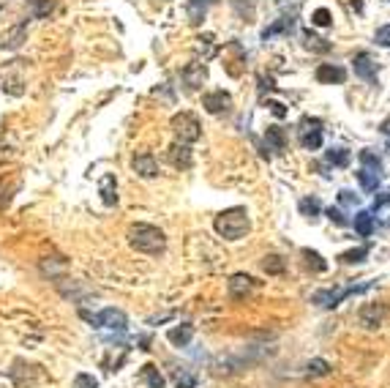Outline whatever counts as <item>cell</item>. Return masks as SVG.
I'll return each instance as SVG.
<instances>
[{
    "mask_svg": "<svg viewBox=\"0 0 390 388\" xmlns=\"http://www.w3.org/2000/svg\"><path fill=\"white\" fill-rule=\"evenodd\" d=\"M128 238V246L142 252V254H159L166 249V235L164 230H159L156 225H145V222H137V225L128 227L126 233Z\"/></svg>",
    "mask_w": 390,
    "mask_h": 388,
    "instance_id": "cell-1",
    "label": "cell"
},
{
    "mask_svg": "<svg viewBox=\"0 0 390 388\" xmlns=\"http://www.w3.org/2000/svg\"><path fill=\"white\" fill-rule=\"evenodd\" d=\"M216 233L224 238V241H240L243 235H246L248 230H251V219H248V211L246 208H226L221 211L219 216H216Z\"/></svg>",
    "mask_w": 390,
    "mask_h": 388,
    "instance_id": "cell-2",
    "label": "cell"
},
{
    "mask_svg": "<svg viewBox=\"0 0 390 388\" xmlns=\"http://www.w3.org/2000/svg\"><path fill=\"white\" fill-rule=\"evenodd\" d=\"M374 282H363V285H349V287H336V290H317L314 295H311V304H317V307L322 309H336L344 298L349 295H358V293H366L371 290Z\"/></svg>",
    "mask_w": 390,
    "mask_h": 388,
    "instance_id": "cell-3",
    "label": "cell"
},
{
    "mask_svg": "<svg viewBox=\"0 0 390 388\" xmlns=\"http://www.w3.org/2000/svg\"><path fill=\"white\" fill-rule=\"evenodd\" d=\"M172 129H175L178 140L185 145L197 143V140L202 137V126L197 121V115H191V112H178V115L172 118Z\"/></svg>",
    "mask_w": 390,
    "mask_h": 388,
    "instance_id": "cell-4",
    "label": "cell"
},
{
    "mask_svg": "<svg viewBox=\"0 0 390 388\" xmlns=\"http://www.w3.org/2000/svg\"><path fill=\"white\" fill-rule=\"evenodd\" d=\"M87 323L93 328H109V331H126L128 328V317H126L121 309H102L99 314H85Z\"/></svg>",
    "mask_w": 390,
    "mask_h": 388,
    "instance_id": "cell-5",
    "label": "cell"
},
{
    "mask_svg": "<svg viewBox=\"0 0 390 388\" xmlns=\"http://www.w3.org/2000/svg\"><path fill=\"white\" fill-rule=\"evenodd\" d=\"M298 140L306 151H319L322 148V121L319 118H303L298 126Z\"/></svg>",
    "mask_w": 390,
    "mask_h": 388,
    "instance_id": "cell-6",
    "label": "cell"
},
{
    "mask_svg": "<svg viewBox=\"0 0 390 388\" xmlns=\"http://www.w3.org/2000/svg\"><path fill=\"white\" fill-rule=\"evenodd\" d=\"M385 317H388V309H385V304H363L360 312H358L360 326L369 328V331H377V328L385 323Z\"/></svg>",
    "mask_w": 390,
    "mask_h": 388,
    "instance_id": "cell-7",
    "label": "cell"
},
{
    "mask_svg": "<svg viewBox=\"0 0 390 388\" xmlns=\"http://www.w3.org/2000/svg\"><path fill=\"white\" fill-rule=\"evenodd\" d=\"M254 287H257V282H254L248 274H232L226 290H229V298H232V301H246V295H251Z\"/></svg>",
    "mask_w": 390,
    "mask_h": 388,
    "instance_id": "cell-8",
    "label": "cell"
},
{
    "mask_svg": "<svg viewBox=\"0 0 390 388\" xmlns=\"http://www.w3.org/2000/svg\"><path fill=\"white\" fill-rule=\"evenodd\" d=\"M202 107H205L210 115H221V112H229L232 96L226 90H210V93L202 96Z\"/></svg>",
    "mask_w": 390,
    "mask_h": 388,
    "instance_id": "cell-9",
    "label": "cell"
},
{
    "mask_svg": "<svg viewBox=\"0 0 390 388\" xmlns=\"http://www.w3.org/2000/svg\"><path fill=\"white\" fill-rule=\"evenodd\" d=\"M131 170H134L140 178H156V175H159V162H156L153 153H140V156H134Z\"/></svg>",
    "mask_w": 390,
    "mask_h": 388,
    "instance_id": "cell-10",
    "label": "cell"
},
{
    "mask_svg": "<svg viewBox=\"0 0 390 388\" xmlns=\"http://www.w3.org/2000/svg\"><path fill=\"white\" fill-rule=\"evenodd\" d=\"M317 82H322V85H341V82H347V71H344L341 66L322 63V66L317 69Z\"/></svg>",
    "mask_w": 390,
    "mask_h": 388,
    "instance_id": "cell-11",
    "label": "cell"
},
{
    "mask_svg": "<svg viewBox=\"0 0 390 388\" xmlns=\"http://www.w3.org/2000/svg\"><path fill=\"white\" fill-rule=\"evenodd\" d=\"M183 82L191 88V90H197V88H202V82L207 80V69H205V63H200V61H194V63H188L183 71Z\"/></svg>",
    "mask_w": 390,
    "mask_h": 388,
    "instance_id": "cell-12",
    "label": "cell"
},
{
    "mask_svg": "<svg viewBox=\"0 0 390 388\" xmlns=\"http://www.w3.org/2000/svg\"><path fill=\"white\" fill-rule=\"evenodd\" d=\"M355 74L360 77V80H366V82H377V63L371 61V55L369 52H358L355 55Z\"/></svg>",
    "mask_w": 390,
    "mask_h": 388,
    "instance_id": "cell-13",
    "label": "cell"
},
{
    "mask_svg": "<svg viewBox=\"0 0 390 388\" xmlns=\"http://www.w3.org/2000/svg\"><path fill=\"white\" fill-rule=\"evenodd\" d=\"M166 339H169L175 348H188L191 339H194V326H191V323H181V326L169 328Z\"/></svg>",
    "mask_w": 390,
    "mask_h": 388,
    "instance_id": "cell-14",
    "label": "cell"
},
{
    "mask_svg": "<svg viewBox=\"0 0 390 388\" xmlns=\"http://www.w3.org/2000/svg\"><path fill=\"white\" fill-rule=\"evenodd\" d=\"M166 159L172 162V167H178V170H188L191 167V151H188V145L185 143H175L169 148V153H166Z\"/></svg>",
    "mask_w": 390,
    "mask_h": 388,
    "instance_id": "cell-15",
    "label": "cell"
},
{
    "mask_svg": "<svg viewBox=\"0 0 390 388\" xmlns=\"http://www.w3.org/2000/svg\"><path fill=\"white\" fill-rule=\"evenodd\" d=\"M99 192H102L104 205H115L118 203V181L112 172H104L102 181H99Z\"/></svg>",
    "mask_w": 390,
    "mask_h": 388,
    "instance_id": "cell-16",
    "label": "cell"
},
{
    "mask_svg": "<svg viewBox=\"0 0 390 388\" xmlns=\"http://www.w3.org/2000/svg\"><path fill=\"white\" fill-rule=\"evenodd\" d=\"M25 36H28V20L20 22V25H14V28L6 33V41L0 44V49H20Z\"/></svg>",
    "mask_w": 390,
    "mask_h": 388,
    "instance_id": "cell-17",
    "label": "cell"
},
{
    "mask_svg": "<svg viewBox=\"0 0 390 388\" xmlns=\"http://www.w3.org/2000/svg\"><path fill=\"white\" fill-rule=\"evenodd\" d=\"M265 143H267V151H276V153H284V151H287V140H284V131H281L279 126H267Z\"/></svg>",
    "mask_w": 390,
    "mask_h": 388,
    "instance_id": "cell-18",
    "label": "cell"
},
{
    "mask_svg": "<svg viewBox=\"0 0 390 388\" xmlns=\"http://www.w3.org/2000/svg\"><path fill=\"white\" fill-rule=\"evenodd\" d=\"M55 11V0H28V14L30 20H44Z\"/></svg>",
    "mask_w": 390,
    "mask_h": 388,
    "instance_id": "cell-19",
    "label": "cell"
},
{
    "mask_svg": "<svg viewBox=\"0 0 390 388\" xmlns=\"http://www.w3.org/2000/svg\"><path fill=\"white\" fill-rule=\"evenodd\" d=\"M355 233L360 238H369L374 233V211H358L355 213Z\"/></svg>",
    "mask_w": 390,
    "mask_h": 388,
    "instance_id": "cell-20",
    "label": "cell"
},
{
    "mask_svg": "<svg viewBox=\"0 0 390 388\" xmlns=\"http://www.w3.org/2000/svg\"><path fill=\"white\" fill-rule=\"evenodd\" d=\"M140 380L150 388H164V375L159 372L156 364H145V367L140 369Z\"/></svg>",
    "mask_w": 390,
    "mask_h": 388,
    "instance_id": "cell-21",
    "label": "cell"
},
{
    "mask_svg": "<svg viewBox=\"0 0 390 388\" xmlns=\"http://www.w3.org/2000/svg\"><path fill=\"white\" fill-rule=\"evenodd\" d=\"M292 28H295V20H292V17H279L270 28L262 30V41H270L273 36H279V33H292Z\"/></svg>",
    "mask_w": 390,
    "mask_h": 388,
    "instance_id": "cell-22",
    "label": "cell"
},
{
    "mask_svg": "<svg viewBox=\"0 0 390 388\" xmlns=\"http://www.w3.org/2000/svg\"><path fill=\"white\" fill-rule=\"evenodd\" d=\"M172 383H175V388H194L197 386V375L191 369L178 367L172 369Z\"/></svg>",
    "mask_w": 390,
    "mask_h": 388,
    "instance_id": "cell-23",
    "label": "cell"
},
{
    "mask_svg": "<svg viewBox=\"0 0 390 388\" xmlns=\"http://www.w3.org/2000/svg\"><path fill=\"white\" fill-rule=\"evenodd\" d=\"M213 3H219V0H188V17H191V22L200 25V22L205 20L207 6H213Z\"/></svg>",
    "mask_w": 390,
    "mask_h": 388,
    "instance_id": "cell-24",
    "label": "cell"
},
{
    "mask_svg": "<svg viewBox=\"0 0 390 388\" xmlns=\"http://www.w3.org/2000/svg\"><path fill=\"white\" fill-rule=\"evenodd\" d=\"M325 162L333 164V167H347L352 162V156H349V151H344V148H333V151L325 153Z\"/></svg>",
    "mask_w": 390,
    "mask_h": 388,
    "instance_id": "cell-25",
    "label": "cell"
},
{
    "mask_svg": "<svg viewBox=\"0 0 390 388\" xmlns=\"http://www.w3.org/2000/svg\"><path fill=\"white\" fill-rule=\"evenodd\" d=\"M262 268H265V274H270V276H279V274H284L287 263L279 254H267L265 260H262Z\"/></svg>",
    "mask_w": 390,
    "mask_h": 388,
    "instance_id": "cell-26",
    "label": "cell"
},
{
    "mask_svg": "<svg viewBox=\"0 0 390 388\" xmlns=\"http://www.w3.org/2000/svg\"><path fill=\"white\" fill-rule=\"evenodd\" d=\"M306 375L308 377H325V375H330V364L325 358H314L306 364Z\"/></svg>",
    "mask_w": 390,
    "mask_h": 388,
    "instance_id": "cell-27",
    "label": "cell"
},
{
    "mask_svg": "<svg viewBox=\"0 0 390 388\" xmlns=\"http://www.w3.org/2000/svg\"><path fill=\"white\" fill-rule=\"evenodd\" d=\"M358 181H360V186H363L366 192H377V186H379V181H382V175L369 172V170H358Z\"/></svg>",
    "mask_w": 390,
    "mask_h": 388,
    "instance_id": "cell-28",
    "label": "cell"
},
{
    "mask_svg": "<svg viewBox=\"0 0 390 388\" xmlns=\"http://www.w3.org/2000/svg\"><path fill=\"white\" fill-rule=\"evenodd\" d=\"M360 162H363V170L382 175V162H379V156H374L371 151H360Z\"/></svg>",
    "mask_w": 390,
    "mask_h": 388,
    "instance_id": "cell-29",
    "label": "cell"
},
{
    "mask_svg": "<svg viewBox=\"0 0 390 388\" xmlns=\"http://www.w3.org/2000/svg\"><path fill=\"white\" fill-rule=\"evenodd\" d=\"M306 47L314 49V52H330V41H325L317 33H311V30H306Z\"/></svg>",
    "mask_w": 390,
    "mask_h": 388,
    "instance_id": "cell-30",
    "label": "cell"
},
{
    "mask_svg": "<svg viewBox=\"0 0 390 388\" xmlns=\"http://www.w3.org/2000/svg\"><path fill=\"white\" fill-rule=\"evenodd\" d=\"M3 90H6V93H11V96H22V93H25V82H22V77L11 74V77H6V80H3Z\"/></svg>",
    "mask_w": 390,
    "mask_h": 388,
    "instance_id": "cell-31",
    "label": "cell"
},
{
    "mask_svg": "<svg viewBox=\"0 0 390 388\" xmlns=\"http://www.w3.org/2000/svg\"><path fill=\"white\" fill-rule=\"evenodd\" d=\"M319 211H322V205L317 197H306V200H300V213L308 216V219H317L319 216Z\"/></svg>",
    "mask_w": 390,
    "mask_h": 388,
    "instance_id": "cell-32",
    "label": "cell"
},
{
    "mask_svg": "<svg viewBox=\"0 0 390 388\" xmlns=\"http://www.w3.org/2000/svg\"><path fill=\"white\" fill-rule=\"evenodd\" d=\"M303 257H306V266L314 268V271H325L328 263L322 260V254H317V252H311V249H303Z\"/></svg>",
    "mask_w": 390,
    "mask_h": 388,
    "instance_id": "cell-33",
    "label": "cell"
},
{
    "mask_svg": "<svg viewBox=\"0 0 390 388\" xmlns=\"http://www.w3.org/2000/svg\"><path fill=\"white\" fill-rule=\"evenodd\" d=\"M369 254V246H360V249H352V252H344L339 260L341 263H363V257Z\"/></svg>",
    "mask_w": 390,
    "mask_h": 388,
    "instance_id": "cell-34",
    "label": "cell"
},
{
    "mask_svg": "<svg viewBox=\"0 0 390 388\" xmlns=\"http://www.w3.org/2000/svg\"><path fill=\"white\" fill-rule=\"evenodd\" d=\"M330 22H333V17H330L328 8H317V11L311 14V25H317V28H328Z\"/></svg>",
    "mask_w": 390,
    "mask_h": 388,
    "instance_id": "cell-35",
    "label": "cell"
},
{
    "mask_svg": "<svg viewBox=\"0 0 390 388\" xmlns=\"http://www.w3.org/2000/svg\"><path fill=\"white\" fill-rule=\"evenodd\" d=\"M74 388H99V380L93 375H87V372H80L74 377Z\"/></svg>",
    "mask_w": 390,
    "mask_h": 388,
    "instance_id": "cell-36",
    "label": "cell"
},
{
    "mask_svg": "<svg viewBox=\"0 0 390 388\" xmlns=\"http://www.w3.org/2000/svg\"><path fill=\"white\" fill-rule=\"evenodd\" d=\"M200 49L205 47V58H213L216 55V39H213V33H205V36H200Z\"/></svg>",
    "mask_w": 390,
    "mask_h": 388,
    "instance_id": "cell-37",
    "label": "cell"
},
{
    "mask_svg": "<svg viewBox=\"0 0 390 388\" xmlns=\"http://www.w3.org/2000/svg\"><path fill=\"white\" fill-rule=\"evenodd\" d=\"M374 41L379 44V47H385V49H390V25H382L377 33H374Z\"/></svg>",
    "mask_w": 390,
    "mask_h": 388,
    "instance_id": "cell-38",
    "label": "cell"
},
{
    "mask_svg": "<svg viewBox=\"0 0 390 388\" xmlns=\"http://www.w3.org/2000/svg\"><path fill=\"white\" fill-rule=\"evenodd\" d=\"M328 219H330V222H336L339 227H347L349 225L347 216H344V213H341L339 208H328Z\"/></svg>",
    "mask_w": 390,
    "mask_h": 388,
    "instance_id": "cell-39",
    "label": "cell"
},
{
    "mask_svg": "<svg viewBox=\"0 0 390 388\" xmlns=\"http://www.w3.org/2000/svg\"><path fill=\"white\" fill-rule=\"evenodd\" d=\"M267 107H270V112H273L276 118H287V107H284L281 102H273V99H270V102H267Z\"/></svg>",
    "mask_w": 390,
    "mask_h": 388,
    "instance_id": "cell-40",
    "label": "cell"
},
{
    "mask_svg": "<svg viewBox=\"0 0 390 388\" xmlns=\"http://www.w3.org/2000/svg\"><path fill=\"white\" fill-rule=\"evenodd\" d=\"M385 205H390V189L379 192V194L374 197V211H377V208H385Z\"/></svg>",
    "mask_w": 390,
    "mask_h": 388,
    "instance_id": "cell-41",
    "label": "cell"
},
{
    "mask_svg": "<svg viewBox=\"0 0 390 388\" xmlns=\"http://www.w3.org/2000/svg\"><path fill=\"white\" fill-rule=\"evenodd\" d=\"M339 200H341L344 205H355L358 203V194H352V192H347V189H341V192H339Z\"/></svg>",
    "mask_w": 390,
    "mask_h": 388,
    "instance_id": "cell-42",
    "label": "cell"
},
{
    "mask_svg": "<svg viewBox=\"0 0 390 388\" xmlns=\"http://www.w3.org/2000/svg\"><path fill=\"white\" fill-rule=\"evenodd\" d=\"M379 131H382V134H388V137H390V118H385V121L379 123Z\"/></svg>",
    "mask_w": 390,
    "mask_h": 388,
    "instance_id": "cell-43",
    "label": "cell"
},
{
    "mask_svg": "<svg viewBox=\"0 0 390 388\" xmlns=\"http://www.w3.org/2000/svg\"><path fill=\"white\" fill-rule=\"evenodd\" d=\"M349 6H352L355 11H363V3H360V0H349Z\"/></svg>",
    "mask_w": 390,
    "mask_h": 388,
    "instance_id": "cell-44",
    "label": "cell"
},
{
    "mask_svg": "<svg viewBox=\"0 0 390 388\" xmlns=\"http://www.w3.org/2000/svg\"><path fill=\"white\" fill-rule=\"evenodd\" d=\"M279 3H284V0H279Z\"/></svg>",
    "mask_w": 390,
    "mask_h": 388,
    "instance_id": "cell-45",
    "label": "cell"
},
{
    "mask_svg": "<svg viewBox=\"0 0 390 388\" xmlns=\"http://www.w3.org/2000/svg\"><path fill=\"white\" fill-rule=\"evenodd\" d=\"M385 3H390V0H385Z\"/></svg>",
    "mask_w": 390,
    "mask_h": 388,
    "instance_id": "cell-46",
    "label": "cell"
}]
</instances>
